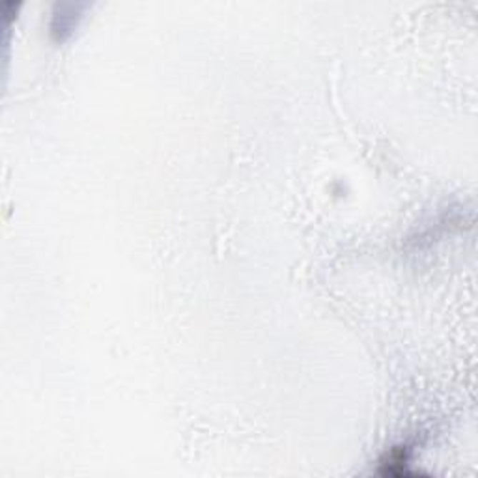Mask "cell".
<instances>
[{
    "instance_id": "1",
    "label": "cell",
    "mask_w": 478,
    "mask_h": 478,
    "mask_svg": "<svg viewBox=\"0 0 478 478\" xmlns=\"http://www.w3.org/2000/svg\"><path fill=\"white\" fill-rule=\"evenodd\" d=\"M75 19H77V6L75 4H62L56 8V14L53 17V29L54 34H59V38L62 39L64 36L71 32L73 26H75Z\"/></svg>"
}]
</instances>
